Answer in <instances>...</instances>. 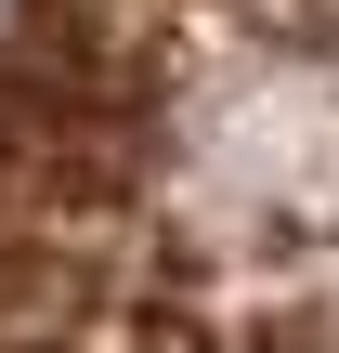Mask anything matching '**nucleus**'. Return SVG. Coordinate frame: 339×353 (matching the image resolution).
I'll return each instance as SVG.
<instances>
[{
  "mask_svg": "<svg viewBox=\"0 0 339 353\" xmlns=\"http://www.w3.org/2000/svg\"><path fill=\"white\" fill-rule=\"evenodd\" d=\"M0 353H339V0H0Z\"/></svg>",
  "mask_w": 339,
  "mask_h": 353,
  "instance_id": "1",
  "label": "nucleus"
}]
</instances>
